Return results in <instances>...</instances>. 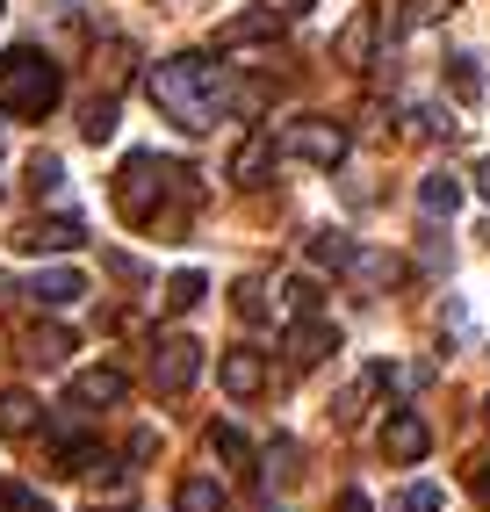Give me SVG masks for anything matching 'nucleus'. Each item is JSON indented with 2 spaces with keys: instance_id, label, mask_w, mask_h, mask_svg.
<instances>
[{
  "instance_id": "1",
  "label": "nucleus",
  "mask_w": 490,
  "mask_h": 512,
  "mask_svg": "<svg viewBox=\"0 0 490 512\" xmlns=\"http://www.w3.org/2000/svg\"><path fill=\"white\" fill-rule=\"evenodd\" d=\"M152 101L166 109V123H181L188 138H202V130H217V116H224V65H209L195 51L159 58L152 65Z\"/></svg>"
},
{
  "instance_id": "2",
  "label": "nucleus",
  "mask_w": 490,
  "mask_h": 512,
  "mask_svg": "<svg viewBox=\"0 0 490 512\" xmlns=\"http://www.w3.org/2000/svg\"><path fill=\"white\" fill-rule=\"evenodd\" d=\"M58 94H65V73L44 58V51H0V116H22V123H44L58 109Z\"/></svg>"
},
{
  "instance_id": "3",
  "label": "nucleus",
  "mask_w": 490,
  "mask_h": 512,
  "mask_svg": "<svg viewBox=\"0 0 490 512\" xmlns=\"http://www.w3.org/2000/svg\"><path fill=\"white\" fill-rule=\"evenodd\" d=\"M166 195H195V174L188 166H173V159H159V152H130L123 166H116V210L130 217V224H159V202Z\"/></svg>"
},
{
  "instance_id": "4",
  "label": "nucleus",
  "mask_w": 490,
  "mask_h": 512,
  "mask_svg": "<svg viewBox=\"0 0 490 512\" xmlns=\"http://www.w3.org/2000/svg\"><path fill=\"white\" fill-rule=\"evenodd\" d=\"M274 145H282L289 159H303V166H318V174H332V166L346 159V123H332V116H303V123H289Z\"/></svg>"
},
{
  "instance_id": "5",
  "label": "nucleus",
  "mask_w": 490,
  "mask_h": 512,
  "mask_svg": "<svg viewBox=\"0 0 490 512\" xmlns=\"http://www.w3.org/2000/svg\"><path fill=\"white\" fill-rule=\"evenodd\" d=\"M195 375H202V339L159 332V339H152V390L181 397V390H195Z\"/></svg>"
},
{
  "instance_id": "6",
  "label": "nucleus",
  "mask_w": 490,
  "mask_h": 512,
  "mask_svg": "<svg viewBox=\"0 0 490 512\" xmlns=\"http://www.w3.org/2000/svg\"><path fill=\"white\" fill-rule=\"evenodd\" d=\"M426 448H433V426L426 419H418V412H390V419H382V455H390V462H426Z\"/></svg>"
},
{
  "instance_id": "7",
  "label": "nucleus",
  "mask_w": 490,
  "mask_h": 512,
  "mask_svg": "<svg viewBox=\"0 0 490 512\" xmlns=\"http://www.w3.org/2000/svg\"><path fill=\"white\" fill-rule=\"evenodd\" d=\"M217 383H224V397H238V404H253V397L267 390V361H260L253 347H231V354L217 361Z\"/></svg>"
},
{
  "instance_id": "8",
  "label": "nucleus",
  "mask_w": 490,
  "mask_h": 512,
  "mask_svg": "<svg viewBox=\"0 0 490 512\" xmlns=\"http://www.w3.org/2000/svg\"><path fill=\"white\" fill-rule=\"evenodd\" d=\"M325 354H339V325H325L318 311L296 318V325H289V361H296V368H318Z\"/></svg>"
},
{
  "instance_id": "9",
  "label": "nucleus",
  "mask_w": 490,
  "mask_h": 512,
  "mask_svg": "<svg viewBox=\"0 0 490 512\" xmlns=\"http://www.w3.org/2000/svg\"><path fill=\"white\" fill-rule=\"evenodd\" d=\"M332 51H339V65H354V73H361V65H375V51H382V15L361 8L354 22L339 29V44H332Z\"/></svg>"
},
{
  "instance_id": "10",
  "label": "nucleus",
  "mask_w": 490,
  "mask_h": 512,
  "mask_svg": "<svg viewBox=\"0 0 490 512\" xmlns=\"http://www.w3.org/2000/svg\"><path fill=\"white\" fill-rule=\"evenodd\" d=\"M282 37V15L274 8H245V15H231L224 29H217V51H245V44H274Z\"/></svg>"
},
{
  "instance_id": "11",
  "label": "nucleus",
  "mask_w": 490,
  "mask_h": 512,
  "mask_svg": "<svg viewBox=\"0 0 490 512\" xmlns=\"http://www.w3.org/2000/svg\"><path fill=\"white\" fill-rule=\"evenodd\" d=\"M15 246L22 253H73V246H87V231H80V217H51V224H22Z\"/></svg>"
},
{
  "instance_id": "12",
  "label": "nucleus",
  "mask_w": 490,
  "mask_h": 512,
  "mask_svg": "<svg viewBox=\"0 0 490 512\" xmlns=\"http://www.w3.org/2000/svg\"><path fill=\"white\" fill-rule=\"evenodd\" d=\"M123 397H130L123 368H80L73 375V404H80V412H94V404H123Z\"/></svg>"
},
{
  "instance_id": "13",
  "label": "nucleus",
  "mask_w": 490,
  "mask_h": 512,
  "mask_svg": "<svg viewBox=\"0 0 490 512\" xmlns=\"http://www.w3.org/2000/svg\"><path fill=\"white\" fill-rule=\"evenodd\" d=\"M274 159H282V145H274L267 130H253V138H245V145L231 152V181H238V188H260Z\"/></svg>"
},
{
  "instance_id": "14",
  "label": "nucleus",
  "mask_w": 490,
  "mask_h": 512,
  "mask_svg": "<svg viewBox=\"0 0 490 512\" xmlns=\"http://www.w3.org/2000/svg\"><path fill=\"white\" fill-rule=\"evenodd\" d=\"M29 296H37L44 311H65V303H80V296H87V275H80V267H37Z\"/></svg>"
},
{
  "instance_id": "15",
  "label": "nucleus",
  "mask_w": 490,
  "mask_h": 512,
  "mask_svg": "<svg viewBox=\"0 0 490 512\" xmlns=\"http://www.w3.org/2000/svg\"><path fill=\"white\" fill-rule=\"evenodd\" d=\"M65 354H73V332H65V325H29L22 332V361L29 368H58Z\"/></svg>"
},
{
  "instance_id": "16",
  "label": "nucleus",
  "mask_w": 490,
  "mask_h": 512,
  "mask_svg": "<svg viewBox=\"0 0 490 512\" xmlns=\"http://www.w3.org/2000/svg\"><path fill=\"white\" fill-rule=\"evenodd\" d=\"M37 412H44V404L29 397V390H0V433H8V440L37 433Z\"/></svg>"
},
{
  "instance_id": "17",
  "label": "nucleus",
  "mask_w": 490,
  "mask_h": 512,
  "mask_svg": "<svg viewBox=\"0 0 490 512\" xmlns=\"http://www.w3.org/2000/svg\"><path fill=\"white\" fill-rule=\"evenodd\" d=\"M418 210H426V217H454V210H462V181H454V174H426V181H418Z\"/></svg>"
},
{
  "instance_id": "18",
  "label": "nucleus",
  "mask_w": 490,
  "mask_h": 512,
  "mask_svg": "<svg viewBox=\"0 0 490 512\" xmlns=\"http://www.w3.org/2000/svg\"><path fill=\"white\" fill-rule=\"evenodd\" d=\"M447 94L462 101V109H476V101H483V65H476L469 51H454V58H447Z\"/></svg>"
},
{
  "instance_id": "19",
  "label": "nucleus",
  "mask_w": 490,
  "mask_h": 512,
  "mask_svg": "<svg viewBox=\"0 0 490 512\" xmlns=\"http://www.w3.org/2000/svg\"><path fill=\"white\" fill-rule=\"evenodd\" d=\"M202 296H209V275H195V267H181V275L166 282V296H159V303H166L173 318H188V311H195Z\"/></svg>"
},
{
  "instance_id": "20",
  "label": "nucleus",
  "mask_w": 490,
  "mask_h": 512,
  "mask_svg": "<svg viewBox=\"0 0 490 512\" xmlns=\"http://www.w3.org/2000/svg\"><path fill=\"white\" fill-rule=\"evenodd\" d=\"M173 512H224V484L217 476H188V484L173 491Z\"/></svg>"
},
{
  "instance_id": "21",
  "label": "nucleus",
  "mask_w": 490,
  "mask_h": 512,
  "mask_svg": "<svg viewBox=\"0 0 490 512\" xmlns=\"http://www.w3.org/2000/svg\"><path fill=\"white\" fill-rule=\"evenodd\" d=\"M80 138L87 145H109L116 138V94H94L87 109H80Z\"/></svg>"
},
{
  "instance_id": "22",
  "label": "nucleus",
  "mask_w": 490,
  "mask_h": 512,
  "mask_svg": "<svg viewBox=\"0 0 490 512\" xmlns=\"http://www.w3.org/2000/svg\"><path fill=\"white\" fill-rule=\"evenodd\" d=\"M209 448H217V462H231V469H253V440H245L238 426H217V433H209Z\"/></svg>"
},
{
  "instance_id": "23",
  "label": "nucleus",
  "mask_w": 490,
  "mask_h": 512,
  "mask_svg": "<svg viewBox=\"0 0 490 512\" xmlns=\"http://www.w3.org/2000/svg\"><path fill=\"white\" fill-rule=\"evenodd\" d=\"M310 260L318 267H354V246H346L339 231H310Z\"/></svg>"
},
{
  "instance_id": "24",
  "label": "nucleus",
  "mask_w": 490,
  "mask_h": 512,
  "mask_svg": "<svg viewBox=\"0 0 490 512\" xmlns=\"http://www.w3.org/2000/svg\"><path fill=\"white\" fill-rule=\"evenodd\" d=\"M231 311H238L245 325H260V318H267V282H253V275H245V282L231 289Z\"/></svg>"
},
{
  "instance_id": "25",
  "label": "nucleus",
  "mask_w": 490,
  "mask_h": 512,
  "mask_svg": "<svg viewBox=\"0 0 490 512\" xmlns=\"http://www.w3.org/2000/svg\"><path fill=\"white\" fill-rule=\"evenodd\" d=\"M462 0H404V29H433V22H447Z\"/></svg>"
},
{
  "instance_id": "26",
  "label": "nucleus",
  "mask_w": 490,
  "mask_h": 512,
  "mask_svg": "<svg viewBox=\"0 0 490 512\" xmlns=\"http://www.w3.org/2000/svg\"><path fill=\"white\" fill-rule=\"evenodd\" d=\"M29 188H37V195H58V188H65V166H58L51 152H37V159H29Z\"/></svg>"
},
{
  "instance_id": "27",
  "label": "nucleus",
  "mask_w": 490,
  "mask_h": 512,
  "mask_svg": "<svg viewBox=\"0 0 490 512\" xmlns=\"http://www.w3.org/2000/svg\"><path fill=\"white\" fill-rule=\"evenodd\" d=\"M282 296H289V311H296V318H310V311H318V296H325V289L310 282V275H289V282H282Z\"/></svg>"
},
{
  "instance_id": "28",
  "label": "nucleus",
  "mask_w": 490,
  "mask_h": 512,
  "mask_svg": "<svg viewBox=\"0 0 490 512\" xmlns=\"http://www.w3.org/2000/svg\"><path fill=\"white\" fill-rule=\"evenodd\" d=\"M440 505H447L440 484H404V498H397V512H440Z\"/></svg>"
},
{
  "instance_id": "29",
  "label": "nucleus",
  "mask_w": 490,
  "mask_h": 512,
  "mask_svg": "<svg viewBox=\"0 0 490 512\" xmlns=\"http://www.w3.org/2000/svg\"><path fill=\"white\" fill-rule=\"evenodd\" d=\"M0 512H44V498L29 484H0Z\"/></svg>"
},
{
  "instance_id": "30",
  "label": "nucleus",
  "mask_w": 490,
  "mask_h": 512,
  "mask_svg": "<svg viewBox=\"0 0 490 512\" xmlns=\"http://www.w3.org/2000/svg\"><path fill=\"white\" fill-rule=\"evenodd\" d=\"M296 469V440H274L267 448V476H289Z\"/></svg>"
},
{
  "instance_id": "31",
  "label": "nucleus",
  "mask_w": 490,
  "mask_h": 512,
  "mask_svg": "<svg viewBox=\"0 0 490 512\" xmlns=\"http://www.w3.org/2000/svg\"><path fill=\"white\" fill-rule=\"evenodd\" d=\"M159 455V433H130V462H152Z\"/></svg>"
},
{
  "instance_id": "32",
  "label": "nucleus",
  "mask_w": 490,
  "mask_h": 512,
  "mask_svg": "<svg viewBox=\"0 0 490 512\" xmlns=\"http://www.w3.org/2000/svg\"><path fill=\"white\" fill-rule=\"evenodd\" d=\"M332 512H375V505H368L361 491H339V505H332Z\"/></svg>"
},
{
  "instance_id": "33",
  "label": "nucleus",
  "mask_w": 490,
  "mask_h": 512,
  "mask_svg": "<svg viewBox=\"0 0 490 512\" xmlns=\"http://www.w3.org/2000/svg\"><path fill=\"white\" fill-rule=\"evenodd\" d=\"M469 484H476V498H490V462H476V469H469Z\"/></svg>"
},
{
  "instance_id": "34",
  "label": "nucleus",
  "mask_w": 490,
  "mask_h": 512,
  "mask_svg": "<svg viewBox=\"0 0 490 512\" xmlns=\"http://www.w3.org/2000/svg\"><path fill=\"white\" fill-rule=\"evenodd\" d=\"M476 195L490 202V159H476Z\"/></svg>"
},
{
  "instance_id": "35",
  "label": "nucleus",
  "mask_w": 490,
  "mask_h": 512,
  "mask_svg": "<svg viewBox=\"0 0 490 512\" xmlns=\"http://www.w3.org/2000/svg\"><path fill=\"white\" fill-rule=\"evenodd\" d=\"M289 8H318V0H289Z\"/></svg>"
},
{
  "instance_id": "36",
  "label": "nucleus",
  "mask_w": 490,
  "mask_h": 512,
  "mask_svg": "<svg viewBox=\"0 0 490 512\" xmlns=\"http://www.w3.org/2000/svg\"><path fill=\"white\" fill-rule=\"evenodd\" d=\"M483 419H490V397H483Z\"/></svg>"
},
{
  "instance_id": "37",
  "label": "nucleus",
  "mask_w": 490,
  "mask_h": 512,
  "mask_svg": "<svg viewBox=\"0 0 490 512\" xmlns=\"http://www.w3.org/2000/svg\"><path fill=\"white\" fill-rule=\"evenodd\" d=\"M0 15H8V0H0Z\"/></svg>"
},
{
  "instance_id": "38",
  "label": "nucleus",
  "mask_w": 490,
  "mask_h": 512,
  "mask_svg": "<svg viewBox=\"0 0 490 512\" xmlns=\"http://www.w3.org/2000/svg\"><path fill=\"white\" fill-rule=\"evenodd\" d=\"M483 238H490V231H483Z\"/></svg>"
}]
</instances>
